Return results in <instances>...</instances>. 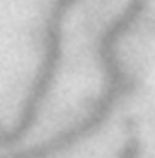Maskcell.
I'll return each mask as SVG.
<instances>
[{"label":"cell","instance_id":"cell-1","mask_svg":"<svg viewBox=\"0 0 155 158\" xmlns=\"http://www.w3.org/2000/svg\"><path fill=\"white\" fill-rule=\"evenodd\" d=\"M145 7L146 0H130L125 9L101 33L97 43V57L105 74V88L90 111L80 121L54 137L17 152L11 158H53L95 133L107 121L119 99L132 88V81L118 58V42L139 20Z\"/></svg>","mask_w":155,"mask_h":158},{"label":"cell","instance_id":"cell-2","mask_svg":"<svg viewBox=\"0 0 155 158\" xmlns=\"http://www.w3.org/2000/svg\"><path fill=\"white\" fill-rule=\"evenodd\" d=\"M78 0H54L44 23L43 56L28 95L16 123L6 130L0 127V147L20 142L32 130L39 110L55 79L63 53V27L66 14Z\"/></svg>","mask_w":155,"mask_h":158}]
</instances>
